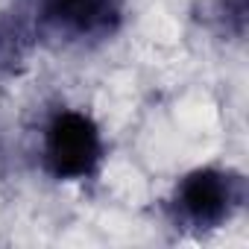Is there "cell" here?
Returning a JSON list of instances; mask_svg holds the SVG:
<instances>
[{
	"instance_id": "5",
	"label": "cell",
	"mask_w": 249,
	"mask_h": 249,
	"mask_svg": "<svg viewBox=\"0 0 249 249\" xmlns=\"http://www.w3.org/2000/svg\"><path fill=\"white\" fill-rule=\"evenodd\" d=\"M24 38L27 30L24 27H12V24H0V76H6L24 56Z\"/></svg>"
},
{
	"instance_id": "2",
	"label": "cell",
	"mask_w": 249,
	"mask_h": 249,
	"mask_svg": "<svg viewBox=\"0 0 249 249\" xmlns=\"http://www.w3.org/2000/svg\"><path fill=\"white\" fill-rule=\"evenodd\" d=\"M106 156L103 132L91 114L79 108H59L44 126L41 161L59 182H82L97 176Z\"/></svg>"
},
{
	"instance_id": "4",
	"label": "cell",
	"mask_w": 249,
	"mask_h": 249,
	"mask_svg": "<svg viewBox=\"0 0 249 249\" xmlns=\"http://www.w3.org/2000/svg\"><path fill=\"white\" fill-rule=\"evenodd\" d=\"M194 18L214 36L240 41L246 36V0H199Z\"/></svg>"
},
{
	"instance_id": "1",
	"label": "cell",
	"mask_w": 249,
	"mask_h": 249,
	"mask_svg": "<svg viewBox=\"0 0 249 249\" xmlns=\"http://www.w3.org/2000/svg\"><path fill=\"white\" fill-rule=\"evenodd\" d=\"M246 202V179L237 170L199 167L179 179L167 202L176 229L205 234L226 226Z\"/></svg>"
},
{
	"instance_id": "3",
	"label": "cell",
	"mask_w": 249,
	"mask_h": 249,
	"mask_svg": "<svg viewBox=\"0 0 249 249\" xmlns=\"http://www.w3.org/2000/svg\"><path fill=\"white\" fill-rule=\"evenodd\" d=\"M33 27L41 38L62 44H97L123 24L120 0H30Z\"/></svg>"
}]
</instances>
